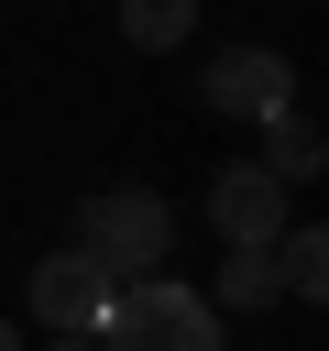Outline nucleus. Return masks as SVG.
I'll use <instances>...</instances> for the list:
<instances>
[{
  "label": "nucleus",
  "mask_w": 329,
  "mask_h": 351,
  "mask_svg": "<svg viewBox=\"0 0 329 351\" xmlns=\"http://www.w3.org/2000/svg\"><path fill=\"white\" fill-rule=\"evenodd\" d=\"M66 241H77V252H99L121 285H164L154 263L175 252V208H164L154 186H99V197H77Z\"/></svg>",
  "instance_id": "nucleus-1"
},
{
  "label": "nucleus",
  "mask_w": 329,
  "mask_h": 351,
  "mask_svg": "<svg viewBox=\"0 0 329 351\" xmlns=\"http://www.w3.org/2000/svg\"><path fill=\"white\" fill-rule=\"evenodd\" d=\"M121 296H132V285H121V274H110L99 252H77V241L33 263V318H44L55 340H110V318H121Z\"/></svg>",
  "instance_id": "nucleus-2"
},
{
  "label": "nucleus",
  "mask_w": 329,
  "mask_h": 351,
  "mask_svg": "<svg viewBox=\"0 0 329 351\" xmlns=\"http://www.w3.org/2000/svg\"><path fill=\"white\" fill-rule=\"evenodd\" d=\"M208 230L230 241V252H285L296 241V219H285V176L252 154V165H219L208 176Z\"/></svg>",
  "instance_id": "nucleus-3"
},
{
  "label": "nucleus",
  "mask_w": 329,
  "mask_h": 351,
  "mask_svg": "<svg viewBox=\"0 0 329 351\" xmlns=\"http://www.w3.org/2000/svg\"><path fill=\"white\" fill-rule=\"evenodd\" d=\"M110 351H219V296L197 285H132L110 318Z\"/></svg>",
  "instance_id": "nucleus-4"
},
{
  "label": "nucleus",
  "mask_w": 329,
  "mask_h": 351,
  "mask_svg": "<svg viewBox=\"0 0 329 351\" xmlns=\"http://www.w3.org/2000/svg\"><path fill=\"white\" fill-rule=\"evenodd\" d=\"M197 99H208L219 121H252V132H274V121L296 110V66H285L274 44H230V55H208Z\"/></svg>",
  "instance_id": "nucleus-5"
},
{
  "label": "nucleus",
  "mask_w": 329,
  "mask_h": 351,
  "mask_svg": "<svg viewBox=\"0 0 329 351\" xmlns=\"http://www.w3.org/2000/svg\"><path fill=\"white\" fill-rule=\"evenodd\" d=\"M208 296H219V318H230V307L252 318V307H274V296H296V274H285V252H230Z\"/></svg>",
  "instance_id": "nucleus-6"
},
{
  "label": "nucleus",
  "mask_w": 329,
  "mask_h": 351,
  "mask_svg": "<svg viewBox=\"0 0 329 351\" xmlns=\"http://www.w3.org/2000/svg\"><path fill=\"white\" fill-rule=\"evenodd\" d=\"M263 165H274V176H285V186H296V176H318V165H329V132H318V121H307V110H285V121H274V132H263Z\"/></svg>",
  "instance_id": "nucleus-7"
},
{
  "label": "nucleus",
  "mask_w": 329,
  "mask_h": 351,
  "mask_svg": "<svg viewBox=\"0 0 329 351\" xmlns=\"http://www.w3.org/2000/svg\"><path fill=\"white\" fill-rule=\"evenodd\" d=\"M121 33H132L143 55H164V44L197 33V0H121Z\"/></svg>",
  "instance_id": "nucleus-8"
},
{
  "label": "nucleus",
  "mask_w": 329,
  "mask_h": 351,
  "mask_svg": "<svg viewBox=\"0 0 329 351\" xmlns=\"http://www.w3.org/2000/svg\"><path fill=\"white\" fill-rule=\"evenodd\" d=\"M285 274H296L307 307H329V230H296V241H285Z\"/></svg>",
  "instance_id": "nucleus-9"
},
{
  "label": "nucleus",
  "mask_w": 329,
  "mask_h": 351,
  "mask_svg": "<svg viewBox=\"0 0 329 351\" xmlns=\"http://www.w3.org/2000/svg\"><path fill=\"white\" fill-rule=\"evenodd\" d=\"M44 351H110V340H44Z\"/></svg>",
  "instance_id": "nucleus-10"
}]
</instances>
